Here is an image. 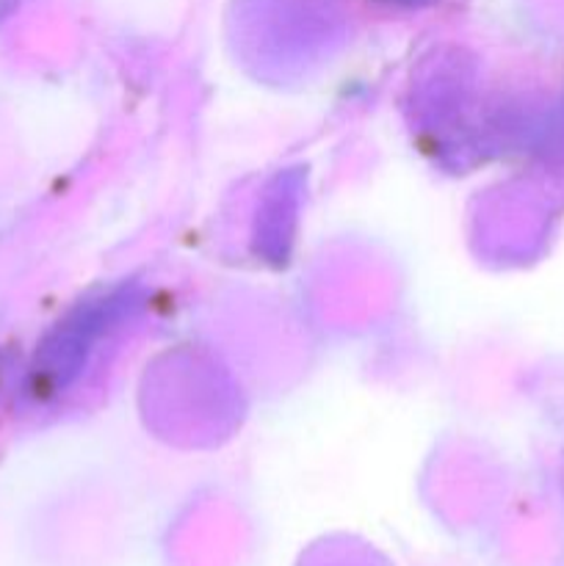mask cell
<instances>
[{
    "mask_svg": "<svg viewBox=\"0 0 564 566\" xmlns=\"http://www.w3.org/2000/svg\"><path fill=\"white\" fill-rule=\"evenodd\" d=\"M6 3V0H0V6H3Z\"/></svg>",
    "mask_w": 564,
    "mask_h": 566,
    "instance_id": "6da1fadb",
    "label": "cell"
}]
</instances>
